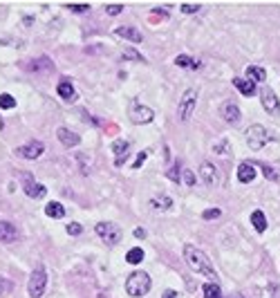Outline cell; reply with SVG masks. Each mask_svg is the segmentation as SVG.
<instances>
[{"label":"cell","mask_w":280,"mask_h":298,"mask_svg":"<svg viewBox=\"0 0 280 298\" xmlns=\"http://www.w3.org/2000/svg\"><path fill=\"white\" fill-rule=\"evenodd\" d=\"M184 260H186V264H189L191 271H195V274H200V276H206V278L213 280V283L217 280V274H215V269H213V262L208 260V256L204 254V251L195 249L193 245H186V247H184Z\"/></svg>","instance_id":"1"},{"label":"cell","mask_w":280,"mask_h":298,"mask_svg":"<svg viewBox=\"0 0 280 298\" xmlns=\"http://www.w3.org/2000/svg\"><path fill=\"white\" fill-rule=\"evenodd\" d=\"M126 292L132 298H141L150 292V276L146 271H135L126 280Z\"/></svg>","instance_id":"2"},{"label":"cell","mask_w":280,"mask_h":298,"mask_svg":"<svg viewBox=\"0 0 280 298\" xmlns=\"http://www.w3.org/2000/svg\"><path fill=\"white\" fill-rule=\"evenodd\" d=\"M244 137H246V146L251 148V150H256V152L262 150V148H265L267 144L271 142V137H269V132H267V128L260 126V123H253V126L246 128Z\"/></svg>","instance_id":"3"},{"label":"cell","mask_w":280,"mask_h":298,"mask_svg":"<svg viewBox=\"0 0 280 298\" xmlns=\"http://www.w3.org/2000/svg\"><path fill=\"white\" fill-rule=\"evenodd\" d=\"M198 97H200L198 88H189L186 92L182 94V99H179V103H177V119H179V121H189V119L193 117Z\"/></svg>","instance_id":"4"},{"label":"cell","mask_w":280,"mask_h":298,"mask_svg":"<svg viewBox=\"0 0 280 298\" xmlns=\"http://www.w3.org/2000/svg\"><path fill=\"white\" fill-rule=\"evenodd\" d=\"M45 287H47V274H45V267L43 264H36V269L32 271V276H29L27 292H29L32 298H40L45 294Z\"/></svg>","instance_id":"5"},{"label":"cell","mask_w":280,"mask_h":298,"mask_svg":"<svg viewBox=\"0 0 280 298\" xmlns=\"http://www.w3.org/2000/svg\"><path fill=\"white\" fill-rule=\"evenodd\" d=\"M20 182H23V191L27 197H32V200H40V197H45V193H47V188H45L43 184H39V182L32 177V173H20Z\"/></svg>","instance_id":"6"},{"label":"cell","mask_w":280,"mask_h":298,"mask_svg":"<svg viewBox=\"0 0 280 298\" xmlns=\"http://www.w3.org/2000/svg\"><path fill=\"white\" fill-rule=\"evenodd\" d=\"M97 235L106 242V245H119L121 240V229L115 224V222H99L97 224Z\"/></svg>","instance_id":"7"},{"label":"cell","mask_w":280,"mask_h":298,"mask_svg":"<svg viewBox=\"0 0 280 298\" xmlns=\"http://www.w3.org/2000/svg\"><path fill=\"white\" fill-rule=\"evenodd\" d=\"M128 117H130L132 123H137V126H141V123H150L155 119V112L150 110V108L141 106L139 101H132L130 103V110H128Z\"/></svg>","instance_id":"8"},{"label":"cell","mask_w":280,"mask_h":298,"mask_svg":"<svg viewBox=\"0 0 280 298\" xmlns=\"http://www.w3.org/2000/svg\"><path fill=\"white\" fill-rule=\"evenodd\" d=\"M260 101H262V108H265L271 117H278L280 114V101L269 85H265V88L260 90Z\"/></svg>","instance_id":"9"},{"label":"cell","mask_w":280,"mask_h":298,"mask_svg":"<svg viewBox=\"0 0 280 298\" xmlns=\"http://www.w3.org/2000/svg\"><path fill=\"white\" fill-rule=\"evenodd\" d=\"M45 150L43 142H29L25 144V146H18L16 148V155L23 157V159H36V157H40Z\"/></svg>","instance_id":"10"},{"label":"cell","mask_w":280,"mask_h":298,"mask_svg":"<svg viewBox=\"0 0 280 298\" xmlns=\"http://www.w3.org/2000/svg\"><path fill=\"white\" fill-rule=\"evenodd\" d=\"M200 177L206 186H217L220 184V177H217V168L213 166L211 161H204L202 166H200Z\"/></svg>","instance_id":"11"},{"label":"cell","mask_w":280,"mask_h":298,"mask_svg":"<svg viewBox=\"0 0 280 298\" xmlns=\"http://www.w3.org/2000/svg\"><path fill=\"white\" fill-rule=\"evenodd\" d=\"M220 114H222V119L227 123H240V119H242V114H240V110H238V106L236 103H231V101H224L222 103V108H220Z\"/></svg>","instance_id":"12"},{"label":"cell","mask_w":280,"mask_h":298,"mask_svg":"<svg viewBox=\"0 0 280 298\" xmlns=\"http://www.w3.org/2000/svg\"><path fill=\"white\" fill-rule=\"evenodd\" d=\"M56 137L61 139V144H63V146H68V148H74V146H79V144H81V137H79L77 132L68 130V128H58Z\"/></svg>","instance_id":"13"},{"label":"cell","mask_w":280,"mask_h":298,"mask_svg":"<svg viewBox=\"0 0 280 298\" xmlns=\"http://www.w3.org/2000/svg\"><path fill=\"white\" fill-rule=\"evenodd\" d=\"M238 180L242 184H249V182L256 180V166H253L251 161H242L240 166H238Z\"/></svg>","instance_id":"14"},{"label":"cell","mask_w":280,"mask_h":298,"mask_svg":"<svg viewBox=\"0 0 280 298\" xmlns=\"http://www.w3.org/2000/svg\"><path fill=\"white\" fill-rule=\"evenodd\" d=\"M16 238H18V233H16V226L11 224V222L0 220V242L9 245V242H14Z\"/></svg>","instance_id":"15"},{"label":"cell","mask_w":280,"mask_h":298,"mask_svg":"<svg viewBox=\"0 0 280 298\" xmlns=\"http://www.w3.org/2000/svg\"><path fill=\"white\" fill-rule=\"evenodd\" d=\"M128 148H130V144L126 142V139H117V142H112V152L117 155V166H121L123 161H126V152H128Z\"/></svg>","instance_id":"16"},{"label":"cell","mask_w":280,"mask_h":298,"mask_svg":"<svg viewBox=\"0 0 280 298\" xmlns=\"http://www.w3.org/2000/svg\"><path fill=\"white\" fill-rule=\"evenodd\" d=\"M115 34L119 36V38H126V40H132V43H141L144 40V36H141L139 30H135V27H117Z\"/></svg>","instance_id":"17"},{"label":"cell","mask_w":280,"mask_h":298,"mask_svg":"<svg viewBox=\"0 0 280 298\" xmlns=\"http://www.w3.org/2000/svg\"><path fill=\"white\" fill-rule=\"evenodd\" d=\"M233 85H236V90L240 94H244V97H253V94H256V83L249 81V78H233Z\"/></svg>","instance_id":"18"},{"label":"cell","mask_w":280,"mask_h":298,"mask_svg":"<svg viewBox=\"0 0 280 298\" xmlns=\"http://www.w3.org/2000/svg\"><path fill=\"white\" fill-rule=\"evenodd\" d=\"M56 92H58V97L65 99V101H72V99L77 97V92H74V85L70 83L68 78H61V83H58Z\"/></svg>","instance_id":"19"},{"label":"cell","mask_w":280,"mask_h":298,"mask_svg":"<svg viewBox=\"0 0 280 298\" xmlns=\"http://www.w3.org/2000/svg\"><path fill=\"white\" fill-rule=\"evenodd\" d=\"M246 76H249V81H253V83L267 81V72L262 68H258V65H249V68H246Z\"/></svg>","instance_id":"20"},{"label":"cell","mask_w":280,"mask_h":298,"mask_svg":"<svg viewBox=\"0 0 280 298\" xmlns=\"http://www.w3.org/2000/svg\"><path fill=\"white\" fill-rule=\"evenodd\" d=\"M45 213H47V218H54V220H61L65 215V209L61 202H49L47 206H45Z\"/></svg>","instance_id":"21"},{"label":"cell","mask_w":280,"mask_h":298,"mask_svg":"<svg viewBox=\"0 0 280 298\" xmlns=\"http://www.w3.org/2000/svg\"><path fill=\"white\" fill-rule=\"evenodd\" d=\"M175 65H179V68H184V70H200L198 61L191 59V56H186V54H179L177 59H175Z\"/></svg>","instance_id":"22"},{"label":"cell","mask_w":280,"mask_h":298,"mask_svg":"<svg viewBox=\"0 0 280 298\" xmlns=\"http://www.w3.org/2000/svg\"><path fill=\"white\" fill-rule=\"evenodd\" d=\"M251 224L256 226L258 233H262V231H267V218L262 211H253L251 213Z\"/></svg>","instance_id":"23"},{"label":"cell","mask_w":280,"mask_h":298,"mask_svg":"<svg viewBox=\"0 0 280 298\" xmlns=\"http://www.w3.org/2000/svg\"><path fill=\"white\" fill-rule=\"evenodd\" d=\"M213 152H215V155H222V157L231 155V142H229L227 137H222L220 142L213 144Z\"/></svg>","instance_id":"24"},{"label":"cell","mask_w":280,"mask_h":298,"mask_svg":"<svg viewBox=\"0 0 280 298\" xmlns=\"http://www.w3.org/2000/svg\"><path fill=\"white\" fill-rule=\"evenodd\" d=\"M204 298H222V289L217 283H206L204 285Z\"/></svg>","instance_id":"25"},{"label":"cell","mask_w":280,"mask_h":298,"mask_svg":"<svg viewBox=\"0 0 280 298\" xmlns=\"http://www.w3.org/2000/svg\"><path fill=\"white\" fill-rule=\"evenodd\" d=\"M141 260H144V249L141 247H135V249H130L126 254V262H130V264H139Z\"/></svg>","instance_id":"26"},{"label":"cell","mask_w":280,"mask_h":298,"mask_svg":"<svg viewBox=\"0 0 280 298\" xmlns=\"http://www.w3.org/2000/svg\"><path fill=\"white\" fill-rule=\"evenodd\" d=\"M150 204H153L155 209L166 211V209H170V206H173V200H170L168 195H160V197H153V202H150Z\"/></svg>","instance_id":"27"},{"label":"cell","mask_w":280,"mask_h":298,"mask_svg":"<svg viewBox=\"0 0 280 298\" xmlns=\"http://www.w3.org/2000/svg\"><path fill=\"white\" fill-rule=\"evenodd\" d=\"M0 108H5V110L16 108V99L11 94H0Z\"/></svg>","instance_id":"28"},{"label":"cell","mask_w":280,"mask_h":298,"mask_svg":"<svg viewBox=\"0 0 280 298\" xmlns=\"http://www.w3.org/2000/svg\"><path fill=\"white\" fill-rule=\"evenodd\" d=\"M262 175H265L267 180H271V182H278L280 180V175L269 166V164H262Z\"/></svg>","instance_id":"29"},{"label":"cell","mask_w":280,"mask_h":298,"mask_svg":"<svg viewBox=\"0 0 280 298\" xmlns=\"http://www.w3.org/2000/svg\"><path fill=\"white\" fill-rule=\"evenodd\" d=\"M123 59H130V61H144V56H141L137 49H132V47H128L126 52H123Z\"/></svg>","instance_id":"30"},{"label":"cell","mask_w":280,"mask_h":298,"mask_svg":"<svg viewBox=\"0 0 280 298\" xmlns=\"http://www.w3.org/2000/svg\"><path fill=\"white\" fill-rule=\"evenodd\" d=\"M68 9L74 11V14H85V11H90V5H77V2H70Z\"/></svg>","instance_id":"31"},{"label":"cell","mask_w":280,"mask_h":298,"mask_svg":"<svg viewBox=\"0 0 280 298\" xmlns=\"http://www.w3.org/2000/svg\"><path fill=\"white\" fill-rule=\"evenodd\" d=\"M179 9H182L184 14H195V11H200V5H198V2H195V5H193V2H182Z\"/></svg>","instance_id":"32"},{"label":"cell","mask_w":280,"mask_h":298,"mask_svg":"<svg viewBox=\"0 0 280 298\" xmlns=\"http://www.w3.org/2000/svg\"><path fill=\"white\" fill-rule=\"evenodd\" d=\"M182 177H184V184H186V186H193L195 184V173L189 171V168H186V171H182Z\"/></svg>","instance_id":"33"},{"label":"cell","mask_w":280,"mask_h":298,"mask_svg":"<svg viewBox=\"0 0 280 298\" xmlns=\"http://www.w3.org/2000/svg\"><path fill=\"white\" fill-rule=\"evenodd\" d=\"M220 215H222V211H220V209H208V211H204V213H202V218H204V220H215V218H220Z\"/></svg>","instance_id":"34"},{"label":"cell","mask_w":280,"mask_h":298,"mask_svg":"<svg viewBox=\"0 0 280 298\" xmlns=\"http://www.w3.org/2000/svg\"><path fill=\"white\" fill-rule=\"evenodd\" d=\"M146 159H148V150L139 152V157H137V159L132 161V168H135V171H137V168H141V166H144V161H146Z\"/></svg>","instance_id":"35"},{"label":"cell","mask_w":280,"mask_h":298,"mask_svg":"<svg viewBox=\"0 0 280 298\" xmlns=\"http://www.w3.org/2000/svg\"><path fill=\"white\" fill-rule=\"evenodd\" d=\"M106 11L108 16H119L123 11V5H106Z\"/></svg>","instance_id":"36"},{"label":"cell","mask_w":280,"mask_h":298,"mask_svg":"<svg viewBox=\"0 0 280 298\" xmlns=\"http://www.w3.org/2000/svg\"><path fill=\"white\" fill-rule=\"evenodd\" d=\"M81 231H83V226L79 224V222H70V224H68V233L70 235H79Z\"/></svg>","instance_id":"37"},{"label":"cell","mask_w":280,"mask_h":298,"mask_svg":"<svg viewBox=\"0 0 280 298\" xmlns=\"http://www.w3.org/2000/svg\"><path fill=\"white\" fill-rule=\"evenodd\" d=\"M11 289V283L9 280H0V296H2V294H7Z\"/></svg>","instance_id":"38"},{"label":"cell","mask_w":280,"mask_h":298,"mask_svg":"<svg viewBox=\"0 0 280 298\" xmlns=\"http://www.w3.org/2000/svg\"><path fill=\"white\" fill-rule=\"evenodd\" d=\"M168 180H170V182H179V173H177V166H173V168H170V171H168Z\"/></svg>","instance_id":"39"},{"label":"cell","mask_w":280,"mask_h":298,"mask_svg":"<svg viewBox=\"0 0 280 298\" xmlns=\"http://www.w3.org/2000/svg\"><path fill=\"white\" fill-rule=\"evenodd\" d=\"M135 238L144 240V238H146V229H135Z\"/></svg>","instance_id":"40"},{"label":"cell","mask_w":280,"mask_h":298,"mask_svg":"<svg viewBox=\"0 0 280 298\" xmlns=\"http://www.w3.org/2000/svg\"><path fill=\"white\" fill-rule=\"evenodd\" d=\"M164 298H177V294H175L173 289H168V292H164Z\"/></svg>","instance_id":"41"},{"label":"cell","mask_w":280,"mask_h":298,"mask_svg":"<svg viewBox=\"0 0 280 298\" xmlns=\"http://www.w3.org/2000/svg\"><path fill=\"white\" fill-rule=\"evenodd\" d=\"M229 298H244V296H242V294H231Z\"/></svg>","instance_id":"42"}]
</instances>
